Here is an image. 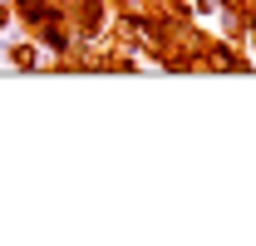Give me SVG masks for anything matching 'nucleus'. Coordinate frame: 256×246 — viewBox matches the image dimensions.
I'll return each mask as SVG.
<instances>
[{
    "label": "nucleus",
    "mask_w": 256,
    "mask_h": 246,
    "mask_svg": "<svg viewBox=\"0 0 256 246\" xmlns=\"http://www.w3.org/2000/svg\"><path fill=\"white\" fill-rule=\"evenodd\" d=\"M0 5H10V0H0Z\"/></svg>",
    "instance_id": "obj_7"
},
{
    "label": "nucleus",
    "mask_w": 256,
    "mask_h": 246,
    "mask_svg": "<svg viewBox=\"0 0 256 246\" xmlns=\"http://www.w3.org/2000/svg\"><path fill=\"white\" fill-rule=\"evenodd\" d=\"M246 54H252V69H256V40H246Z\"/></svg>",
    "instance_id": "obj_6"
},
{
    "label": "nucleus",
    "mask_w": 256,
    "mask_h": 246,
    "mask_svg": "<svg viewBox=\"0 0 256 246\" xmlns=\"http://www.w3.org/2000/svg\"><path fill=\"white\" fill-rule=\"evenodd\" d=\"M10 10H15V25L25 34H34L40 25H50V20H64L60 0H10Z\"/></svg>",
    "instance_id": "obj_2"
},
{
    "label": "nucleus",
    "mask_w": 256,
    "mask_h": 246,
    "mask_svg": "<svg viewBox=\"0 0 256 246\" xmlns=\"http://www.w3.org/2000/svg\"><path fill=\"white\" fill-rule=\"evenodd\" d=\"M202 69L207 74H252V54H246V44H232L217 34L202 44Z\"/></svg>",
    "instance_id": "obj_1"
},
{
    "label": "nucleus",
    "mask_w": 256,
    "mask_h": 246,
    "mask_svg": "<svg viewBox=\"0 0 256 246\" xmlns=\"http://www.w3.org/2000/svg\"><path fill=\"white\" fill-rule=\"evenodd\" d=\"M34 44H40L44 54H54V60H60V54H74V30H69L64 20H50V25L34 30Z\"/></svg>",
    "instance_id": "obj_4"
},
{
    "label": "nucleus",
    "mask_w": 256,
    "mask_h": 246,
    "mask_svg": "<svg viewBox=\"0 0 256 246\" xmlns=\"http://www.w3.org/2000/svg\"><path fill=\"white\" fill-rule=\"evenodd\" d=\"M15 30V10H10V5H0V34H10Z\"/></svg>",
    "instance_id": "obj_5"
},
{
    "label": "nucleus",
    "mask_w": 256,
    "mask_h": 246,
    "mask_svg": "<svg viewBox=\"0 0 256 246\" xmlns=\"http://www.w3.org/2000/svg\"><path fill=\"white\" fill-rule=\"evenodd\" d=\"M0 40H5V34H0ZM5 64L20 69V74H40L50 60H44V50L34 44V34H25V40H5Z\"/></svg>",
    "instance_id": "obj_3"
}]
</instances>
